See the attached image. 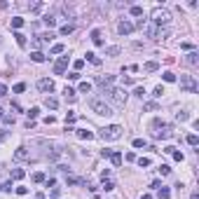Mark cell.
Instances as JSON below:
<instances>
[{
	"mask_svg": "<svg viewBox=\"0 0 199 199\" xmlns=\"http://www.w3.org/2000/svg\"><path fill=\"white\" fill-rule=\"evenodd\" d=\"M14 115H2V124H7V126H10V124H14Z\"/></svg>",
	"mask_w": 199,
	"mask_h": 199,
	"instance_id": "74e56055",
	"label": "cell"
},
{
	"mask_svg": "<svg viewBox=\"0 0 199 199\" xmlns=\"http://www.w3.org/2000/svg\"><path fill=\"white\" fill-rule=\"evenodd\" d=\"M73 66H75V73H80V70L84 68V59H77V61H75Z\"/></svg>",
	"mask_w": 199,
	"mask_h": 199,
	"instance_id": "7bdbcfd3",
	"label": "cell"
},
{
	"mask_svg": "<svg viewBox=\"0 0 199 199\" xmlns=\"http://www.w3.org/2000/svg\"><path fill=\"white\" fill-rule=\"evenodd\" d=\"M96 82H99L101 87H103V89H108L110 84L115 82V75H105V77H103V75H101V77H96Z\"/></svg>",
	"mask_w": 199,
	"mask_h": 199,
	"instance_id": "7c38bea8",
	"label": "cell"
},
{
	"mask_svg": "<svg viewBox=\"0 0 199 199\" xmlns=\"http://www.w3.org/2000/svg\"><path fill=\"white\" fill-rule=\"evenodd\" d=\"M59 194H61V192H59V188H54V190H52V192H49V199H56V197H59Z\"/></svg>",
	"mask_w": 199,
	"mask_h": 199,
	"instance_id": "816d5d0a",
	"label": "cell"
},
{
	"mask_svg": "<svg viewBox=\"0 0 199 199\" xmlns=\"http://www.w3.org/2000/svg\"><path fill=\"white\" fill-rule=\"evenodd\" d=\"M141 199H152V197H150V194H143V197H141Z\"/></svg>",
	"mask_w": 199,
	"mask_h": 199,
	"instance_id": "6125c7cd",
	"label": "cell"
},
{
	"mask_svg": "<svg viewBox=\"0 0 199 199\" xmlns=\"http://www.w3.org/2000/svg\"><path fill=\"white\" fill-rule=\"evenodd\" d=\"M105 178H110V169H105V171L101 173V180H105Z\"/></svg>",
	"mask_w": 199,
	"mask_h": 199,
	"instance_id": "9f6ffc18",
	"label": "cell"
},
{
	"mask_svg": "<svg viewBox=\"0 0 199 199\" xmlns=\"http://www.w3.org/2000/svg\"><path fill=\"white\" fill-rule=\"evenodd\" d=\"M91 42H94L96 47H101V45H103V38H101V31H99V28H94V31H91Z\"/></svg>",
	"mask_w": 199,
	"mask_h": 199,
	"instance_id": "5bb4252c",
	"label": "cell"
},
{
	"mask_svg": "<svg viewBox=\"0 0 199 199\" xmlns=\"http://www.w3.org/2000/svg\"><path fill=\"white\" fill-rule=\"evenodd\" d=\"M157 171L162 173V176H169V173H171V166H169V164H162V166H159Z\"/></svg>",
	"mask_w": 199,
	"mask_h": 199,
	"instance_id": "f35d334b",
	"label": "cell"
},
{
	"mask_svg": "<svg viewBox=\"0 0 199 199\" xmlns=\"http://www.w3.org/2000/svg\"><path fill=\"white\" fill-rule=\"evenodd\" d=\"M122 126L120 124H110V126H103L101 129V138L103 141H117V138H122Z\"/></svg>",
	"mask_w": 199,
	"mask_h": 199,
	"instance_id": "8992f818",
	"label": "cell"
},
{
	"mask_svg": "<svg viewBox=\"0 0 199 199\" xmlns=\"http://www.w3.org/2000/svg\"><path fill=\"white\" fill-rule=\"evenodd\" d=\"M176 120H178V122H188V120H190V113H185V110H183V113H178V115H176Z\"/></svg>",
	"mask_w": 199,
	"mask_h": 199,
	"instance_id": "ab89813d",
	"label": "cell"
},
{
	"mask_svg": "<svg viewBox=\"0 0 199 199\" xmlns=\"http://www.w3.org/2000/svg\"><path fill=\"white\" fill-rule=\"evenodd\" d=\"M84 56H87V59H84V61H89V63H94V66H101V59L96 56L94 52H87V54H84Z\"/></svg>",
	"mask_w": 199,
	"mask_h": 199,
	"instance_id": "2e32d148",
	"label": "cell"
},
{
	"mask_svg": "<svg viewBox=\"0 0 199 199\" xmlns=\"http://www.w3.org/2000/svg\"><path fill=\"white\" fill-rule=\"evenodd\" d=\"M28 157H31L28 148H16V150H14V162H26Z\"/></svg>",
	"mask_w": 199,
	"mask_h": 199,
	"instance_id": "30bf717a",
	"label": "cell"
},
{
	"mask_svg": "<svg viewBox=\"0 0 199 199\" xmlns=\"http://www.w3.org/2000/svg\"><path fill=\"white\" fill-rule=\"evenodd\" d=\"M89 108L94 110L96 115H113V108H110V103H105V99H99V96H94V99H89Z\"/></svg>",
	"mask_w": 199,
	"mask_h": 199,
	"instance_id": "6da1fadb",
	"label": "cell"
},
{
	"mask_svg": "<svg viewBox=\"0 0 199 199\" xmlns=\"http://www.w3.org/2000/svg\"><path fill=\"white\" fill-rule=\"evenodd\" d=\"M143 108H145V110H157V103H155V101H148Z\"/></svg>",
	"mask_w": 199,
	"mask_h": 199,
	"instance_id": "681fc988",
	"label": "cell"
},
{
	"mask_svg": "<svg viewBox=\"0 0 199 199\" xmlns=\"http://www.w3.org/2000/svg\"><path fill=\"white\" fill-rule=\"evenodd\" d=\"M185 61H188L190 66H199V52H190L188 56H185Z\"/></svg>",
	"mask_w": 199,
	"mask_h": 199,
	"instance_id": "9a60e30c",
	"label": "cell"
},
{
	"mask_svg": "<svg viewBox=\"0 0 199 199\" xmlns=\"http://www.w3.org/2000/svg\"><path fill=\"white\" fill-rule=\"evenodd\" d=\"M75 122V113H68V115H66V126H70Z\"/></svg>",
	"mask_w": 199,
	"mask_h": 199,
	"instance_id": "c3c4849f",
	"label": "cell"
},
{
	"mask_svg": "<svg viewBox=\"0 0 199 199\" xmlns=\"http://www.w3.org/2000/svg\"><path fill=\"white\" fill-rule=\"evenodd\" d=\"M31 59H33V61H35V63H42V61H45V59H47V56H45V54H42V52H33V54H31Z\"/></svg>",
	"mask_w": 199,
	"mask_h": 199,
	"instance_id": "484cf974",
	"label": "cell"
},
{
	"mask_svg": "<svg viewBox=\"0 0 199 199\" xmlns=\"http://www.w3.org/2000/svg\"><path fill=\"white\" fill-rule=\"evenodd\" d=\"M169 21H171V14H169V10H164V7H157V10L152 12V19H150L152 26L162 28V26H166Z\"/></svg>",
	"mask_w": 199,
	"mask_h": 199,
	"instance_id": "277c9868",
	"label": "cell"
},
{
	"mask_svg": "<svg viewBox=\"0 0 199 199\" xmlns=\"http://www.w3.org/2000/svg\"><path fill=\"white\" fill-rule=\"evenodd\" d=\"M75 134H77V138H82V141H91V138H94V134H91L89 129H75Z\"/></svg>",
	"mask_w": 199,
	"mask_h": 199,
	"instance_id": "4fadbf2b",
	"label": "cell"
},
{
	"mask_svg": "<svg viewBox=\"0 0 199 199\" xmlns=\"http://www.w3.org/2000/svg\"><path fill=\"white\" fill-rule=\"evenodd\" d=\"M45 122H47V124H54V122H56V117L49 115V117H45Z\"/></svg>",
	"mask_w": 199,
	"mask_h": 199,
	"instance_id": "6f0895ef",
	"label": "cell"
},
{
	"mask_svg": "<svg viewBox=\"0 0 199 199\" xmlns=\"http://www.w3.org/2000/svg\"><path fill=\"white\" fill-rule=\"evenodd\" d=\"M180 87H183V89H188L190 94H194V91L199 89V84L194 82L192 75H180Z\"/></svg>",
	"mask_w": 199,
	"mask_h": 199,
	"instance_id": "52a82bcc",
	"label": "cell"
},
{
	"mask_svg": "<svg viewBox=\"0 0 199 199\" xmlns=\"http://www.w3.org/2000/svg\"><path fill=\"white\" fill-rule=\"evenodd\" d=\"M38 89L45 91V94H47V91H54V82L49 77H42V80H38Z\"/></svg>",
	"mask_w": 199,
	"mask_h": 199,
	"instance_id": "9c48e42d",
	"label": "cell"
},
{
	"mask_svg": "<svg viewBox=\"0 0 199 199\" xmlns=\"http://www.w3.org/2000/svg\"><path fill=\"white\" fill-rule=\"evenodd\" d=\"M164 82H176V73H171V70H166V73H162Z\"/></svg>",
	"mask_w": 199,
	"mask_h": 199,
	"instance_id": "1f68e13d",
	"label": "cell"
},
{
	"mask_svg": "<svg viewBox=\"0 0 199 199\" xmlns=\"http://www.w3.org/2000/svg\"><path fill=\"white\" fill-rule=\"evenodd\" d=\"M117 33H120V35H129V33H134V24H131V21H120Z\"/></svg>",
	"mask_w": 199,
	"mask_h": 199,
	"instance_id": "8fae6325",
	"label": "cell"
},
{
	"mask_svg": "<svg viewBox=\"0 0 199 199\" xmlns=\"http://www.w3.org/2000/svg\"><path fill=\"white\" fill-rule=\"evenodd\" d=\"M141 31L145 33L148 38H152V40H162V38H166V35H169L166 28H157V26H152V24H148V21L141 26Z\"/></svg>",
	"mask_w": 199,
	"mask_h": 199,
	"instance_id": "5b68a950",
	"label": "cell"
},
{
	"mask_svg": "<svg viewBox=\"0 0 199 199\" xmlns=\"http://www.w3.org/2000/svg\"><path fill=\"white\" fill-rule=\"evenodd\" d=\"M129 12H131V16H143V7L141 5H131Z\"/></svg>",
	"mask_w": 199,
	"mask_h": 199,
	"instance_id": "7402d4cb",
	"label": "cell"
},
{
	"mask_svg": "<svg viewBox=\"0 0 199 199\" xmlns=\"http://www.w3.org/2000/svg\"><path fill=\"white\" fill-rule=\"evenodd\" d=\"M103 190H105V192H110V190H115V183H113L110 178H105V180H103Z\"/></svg>",
	"mask_w": 199,
	"mask_h": 199,
	"instance_id": "d590c367",
	"label": "cell"
},
{
	"mask_svg": "<svg viewBox=\"0 0 199 199\" xmlns=\"http://www.w3.org/2000/svg\"><path fill=\"white\" fill-rule=\"evenodd\" d=\"M120 52H122V49L117 47V45H113V47H108V49H105V56H117Z\"/></svg>",
	"mask_w": 199,
	"mask_h": 199,
	"instance_id": "cb8c5ba5",
	"label": "cell"
},
{
	"mask_svg": "<svg viewBox=\"0 0 199 199\" xmlns=\"http://www.w3.org/2000/svg\"><path fill=\"white\" fill-rule=\"evenodd\" d=\"M66 183H68V185H77V183H82V180H80L77 176H70V173H66Z\"/></svg>",
	"mask_w": 199,
	"mask_h": 199,
	"instance_id": "4dcf8cb0",
	"label": "cell"
},
{
	"mask_svg": "<svg viewBox=\"0 0 199 199\" xmlns=\"http://www.w3.org/2000/svg\"><path fill=\"white\" fill-rule=\"evenodd\" d=\"M162 94H164V87H162V84H159V87H155L152 96H155V99H162Z\"/></svg>",
	"mask_w": 199,
	"mask_h": 199,
	"instance_id": "b9f144b4",
	"label": "cell"
},
{
	"mask_svg": "<svg viewBox=\"0 0 199 199\" xmlns=\"http://www.w3.org/2000/svg\"><path fill=\"white\" fill-rule=\"evenodd\" d=\"M0 120H2V110H0Z\"/></svg>",
	"mask_w": 199,
	"mask_h": 199,
	"instance_id": "be15d7a7",
	"label": "cell"
},
{
	"mask_svg": "<svg viewBox=\"0 0 199 199\" xmlns=\"http://www.w3.org/2000/svg\"><path fill=\"white\" fill-rule=\"evenodd\" d=\"M16 194H28V188H16Z\"/></svg>",
	"mask_w": 199,
	"mask_h": 199,
	"instance_id": "680465c9",
	"label": "cell"
},
{
	"mask_svg": "<svg viewBox=\"0 0 199 199\" xmlns=\"http://www.w3.org/2000/svg\"><path fill=\"white\" fill-rule=\"evenodd\" d=\"M80 91H82V94H89L91 91V82H80Z\"/></svg>",
	"mask_w": 199,
	"mask_h": 199,
	"instance_id": "d6a6232c",
	"label": "cell"
},
{
	"mask_svg": "<svg viewBox=\"0 0 199 199\" xmlns=\"http://www.w3.org/2000/svg\"><path fill=\"white\" fill-rule=\"evenodd\" d=\"M14 40H16V45H19V47H26V35H24V33L14 31Z\"/></svg>",
	"mask_w": 199,
	"mask_h": 199,
	"instance_id": "e0dca14e",
	"label": "cell"
},
{
	"mask_svg": "<svg viewBox=\"0 0 199 199\" xmlns=\"http://www.w3.org/2000/svg\"><path fill=\"white\" fill-rule=\"evenodd\" d=\"M45 105H47V108H52V110H56V108H59V101L54 99V96H47V99H45Z\"/></svg>",
	"mask_w": 199,
	"mask_h": 199,
	"instance_id": "ffe728a7",
	"label": "cell"
},
{
	"mask_svg": "<svg viewBox=\"0 0 199 199\" xmlns=\"http://www.w3.org/2000/svg\"><path fill=\"white\" fill-rule=\"evenodd\" d=\"M21 26H24V19H21V16H14V19H12V28H14V31H19Z\"/></svg>",
	"mask_w": 199,
	"mask_h": 199,
	"instance_id": "f546056e",
	"label": "cell"
},
{
	"mask_svg": "<svg viewBox=\"0 0 199 199\" xmlns=\"http://www.w3.org/2000/svg\"><path fill=\"white\" fill-rule=\"evenodd\" d=\"M63 94H66V99H68L70 103H73V101L77 99V94H75V89H73V87H66V89H63Z\"/></svg>",
	"mask_w": 199,
	"mask_h": 199,
	"instance_id": "d6986e66",
	"label": "cell"
},
{
	"mask_svg": "<svg viewBox=\"0 0 199 199\" xmlns=\"http://www.w3.org/2000/svg\"><path fill=\"white\" fill-rule=\"evenodd\" d=\"M157 68H159V63H157V61H148L145 66H143V70H145V73H155Z\"/></svg>",
	"mask_w": 199,
	"mask_h": 199,
	"instance_id": "ac0fdd59",
	"label": "cell"
},
{
	"mask_svg": "<svg viewBox=\"0 0 199 199\" xmlns=\"http://www.w3.org/2000/svg\"><path fill=\"white\" fill-rule=\"evenodd\" d=\"M103 94L108 96L115 105H124L126 103V91L120 89V87H108V89H103Z\"/></svg>",
	"mask_w": 199,
	"mask_h": 199,
	"instance_id": "3957f363",
	"label": "cell"
},
{
	"mask_svg": "<svg viewBox=\"0 0 199 199\" xmlns=\"http://www.w3.org/2000/svg\"><path fill=\"white\" fill-rule=\"evenodd\" d=\"M150 188H152V190H159V188H162V183H159V180H152Z\"/></svg>",
	"mask_w": 199,
	"mask_h": 199,
	"instance_id": "db71d44e",
	"label": "cell"
},
{
	"mask_svg": "<svg viewBox=\"0 0 199 199\" xmlns=\"http://www.w3.org/2000/svg\"><path fill=\"white\" fill-rule=\"evenodd\" d=\"M185 141H188L190 145H197V143H199V136H197V134H190V136L185 138Z\"/></svg>",
	"mask_w": 199,
	"mask_h": 199,
	"instance_id": "8d00e7d4",
	"label": "cell"
},
{
	"mask_svg": "<svg viewBox=\"0 0 199 199\" xmlns=\"http://www.w3.org/2000/svg\"><path fill=\"white\" fill-rule=\"evenodd\" d=\"M157 197H159V199H171V190L162 185V188H159V192H157Z\"/></svg>",
	"mask_w": 199,
	"mask_h": 199,
	"instance_id": "44dd1931",
	"label": "cell"
},
{
	"mask_svg": "<svg viewBox=\"0 0 199 199\" xmlns=\"http://www.w3.org/2000/svg\"><path fill=\"white\" fill-rule=\"evenodd\" d=\"M145 138H134V148H145Z\"/></svg>",
	"mask_w": 199,
	"mask_h": 199,
	"instance_id": "ee69618b",
	"label": "cell"
},
{
	"mask_svg": "<svg viewBox=\"0 0 199 199\" xmlns=\"http://www.w3.org/2000/svg\"><path fill=\"white\" fill-rule=\"evenodd\" d=\"M68 68V56H61L56 63H54V75H63Z\"/></svg>",
	"mask_w": 199,
	"mask_h": 199,
	"instance_id": "ba28073f",
	"label": "cell"
},
{
	"mask_svg": "<svg viewBox=\"0 0 199 199\" xmlns=\"http://www.w3.org/2000/svg\"><path fill=\"white\" fill-rule=\"evenodd\" d=\"M24 176H26V171H24V169H14V171H12V178H14V180H21Z\"/></svg>",
	"mask_w": 199,
	"mask_h": 199,
	"instance_id": "f1b7e54d",
	"label": "cell"
},
{
	"mask_svg": "<svg viewBox=\"0 0 199 199\" xmlns=\"http://www.w3.org/2000/svg\"><path fill=\"white\" fill-rule=\"evenodd\" d=\"M152 129H155V131H152V136L162 138V141H164V138H171V134H173V126L166 124V122H159V120L152 122Z\"/></svg>",
	"mask_w": 199,
	"mask_h": 199,
	"instance_id": "7a4b0ae2",
	"label": "cell"
},
{
	"mask_svg": "<svg viewBox=\"0 0 199 199\" xmlns=\"http://www.w3.org/2000/svg\"><path fill=\"white\" fill-rule=\"evenodd\" d=\"M73 31H75L73 24H66V26H61V31H59V33H61V35H70Z\"/></svg>",
	"mask_w": 199,
	"mask_h": 199,
	"instance_id": "d4e9b609",
	"label": "cell"
},
{
	"mask_svg": "<svg viewBox=\"0 0 199 199\" xmlns=\"http://www.w3.org/2000/svg\"><path fill=\"white\" fill-rule=\"evenodd\" d=\"M63 49H66V47H63L61 42H56V45H52V49H49V52H52V54H61Z\"/></svg>",
	"mask_w": 199,
	"mask_h": 199,
	"instance_id": "e575fe53",
	"label": "cell"
},
{
	"mask_svg": "<svg viewBox=\"0 0 199 199\" xmlns=\"http://www.w3.org/2000/svg\"><path fill=\"white\" fill-rule=\"evenodd\" d=\"M26 115H28V120L33 122V120H35L38 115H40V108H31V110H28V113H26Z\"/></svg>",
	"mask_w": 199,
	"mask_h": 199,
	"instance_id": "836d02e7",
	"label": "cell"
},
{
	"mask_svg": "<svg viewBox=\"0 0 199 199\" xmlns=\"http://www.w3.org/2000/svg\"><path fill=\"white\" fill-rule=\"evenodd\" d=\"M136 162H138V166H141V169L143 166H150V159H148V157H138Z\"/></svg>",
	"mask_w": 199,
	"mask_h": 199,
	"instance_id": "f6af8a7d",
	"label": "cell"
},
{
	"mask_svg": "<svg viewBox=\"0 0 199 199\" xmlns=\"http://www.w3.org/2000/svg\"><path fill=\"white\" fill-rule=\"evenodd\" d=\"M134 94H136L138 99H143V96H145V89H143V87H136V91H134Z\"/></svg>",
	"mask_w": 199,
	"mask_h": 199,
	"instance_id": "f907efd6",
	"label": "cell"
},
{
	"mask_svg": "<svg viewBox=\"0 0 199 199\" xmlns=\"http://www.w3.org/2000/svg\"><path fill=\"white\" fill-rule=\"evenodd\" d=\"M42 21H45V26H56V19H54L52 14H45V16H42Z\"/></svg>",
	"mask_w": 199,
	"mask_h": 199,
	"instance_id": "4316f807",
	"label": "cell"
},
{
	"mask_svg": "<svg viewBox=\"0 0 199 199\" xmlns=\"http://www.w3.org/2000/svg\"><path fill=\"white\" fill-rule=\"evenodd\" d=\"M180 49H188V52H194V45H192V42H180Z\"/></svg>",
	"mask_w": 199,
	"mask_h": 199,
	"instance_id": "7dc6e473",
	"label": "cell"
},
{
	"mask_svg": "<svg viewBox=\"0 0 199 199\" xmlns=\"http://www.w3.org/2000/svg\"><path fill=\"white\" fill-rule=\"evenodd\" d=\"M0 190H5V192H10V190H12V183H2V185H0Z\"/></svg>",
	"mask_w": 199,
	"mask_h": 199,
	"instance_id": "11a10c76",
	"label": "cell"
},
{
	"mask_svg": "<svg viewBox=\"0 0 199 199\" xmlns=\"http://www.w3.org/2000/svg\"><path fill=\"white\" fill-rule=\"evenodd\" d=\"M24 89H26V84H24V82H19V84H14V87H12V91H14V94H21Z\"/></svg>",
	"mask_w": 199,
	"mask_h": 199,
	"instance_id": "60d3db41",
	"label": "cell"
},
{
	"mask_svg": "<svg viewBox=\"0 0 199 199\" xmlns=\"http://www.w3.org/2000/svg\"><path fill=\"white\" fill-rule=\"evenodd\" d=\"M110 162L115 164V166H120V164H122V155H120V152H113V155H110Z\"/></svg>",
	"mask_w": 199,
	"mask_h": 199,
	"instance_id": "83f0119b",
	"label": "cell"
},
{
	"mask_svg": "<svg viewBox=\"0 0 199 199\" xmlns=\"http://www.w3.org/2000/svg\"><path fill=\"white\" fill-rule=\"evenodd\" d=\"M66 77H68V80H80V73H75V70H73V73H68Z\"/></svg>",
	"mask_w": 199,
	"mask_h": 199,
	"instance_id": "f5cc1de1",
	"label": "cell"
},
{
	"mask_svg": "<svg viewBox=\"0 0 199 199\" xmlns=\"http://www.w3.org/2000/svg\"><path fill=\"white\" fill-rule=\"evenodd\" d=\"M7 138V131H0V141H5Z\"/></svg>",
	"mask_w": 199,
	"mask_h": 199,
	"instance_id": "94428289",
	"label": "cell"
},
{
	"mask_svg": "<svg viewBox=\"0 0 199 199\" xmlns=\"http://www.w3.org/2000/svg\"><path fill=\"white\" fill-rule=\"evenodd\" d=\"M45 180H47V176H45L42 171H35V173H33V183H45Z\"/></svg>",
	"mask_w": 199,
	"mask_h": 199,
	"instance_id": "603a6c76",
	"label": "cell"
},
{
	"mask_svg": "<svg viewBox=\"0 0 199 199\" xmlns=\"http://www.w3.org/2000/svg\"><path fill=\"white\" fill-rule=\"evenodd\" d=\"M171 157L176 159V162H183V152H180V150H173V152H171Z\"/></svg>",
	"mask_w": 199,
	"mask_h": 199,
	"instance_id": "bcb514c9",
	"label": "cell"
},
{
	"mask_svg": "<svg viewBox=\"0 0 199 199\" xmlns=\"http://www.w3.org/2000/svg\"><path fill=\"white\" fill-rule=\"evenodd\" d=\"M7 94V87H5V84H0V96H5Z\"/></svg>",
	"mask_w": 199,
	"mask_h": 199,
	"instance_id": "91938a15",
	"label": "cell"
}]
</instances>
